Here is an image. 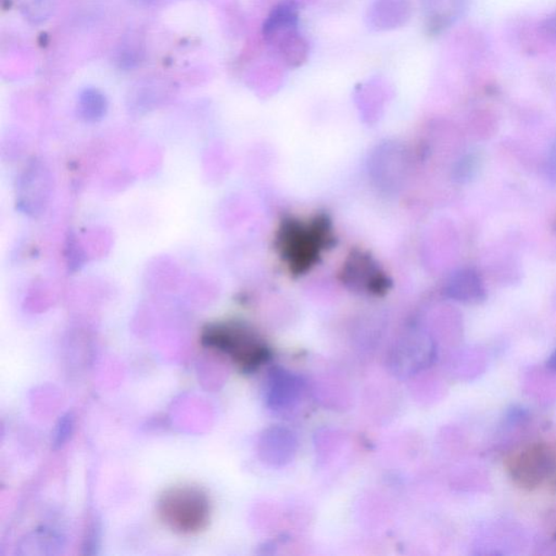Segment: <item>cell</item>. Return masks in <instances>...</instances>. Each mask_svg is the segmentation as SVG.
<instances>
[{
  "label": "cell",
  "mask_w": 556,
  "mask_h": 556,
  "mask_svg": "<svg viewBox=\"0 0 556 556\" xmlns=\"http://www.w3.org/2000/svg\"><path fill=\"white\" fill-rule=\"evenodd\" d=\"M158 512L162 522L173 532L193 535L208 525L210 501L198 487H174L163 493Z\"/></svg>",
  "instance_id": "1"
},
{
  "label": "cell",
  "mask_w": 556,
  "mask_h": 556,
  "mask_svg": "<svg viewBox=\"0 0 556 556\" xmlns=\"http://www.w3.org/2000/svg\"><path fill=\"white\" fill-rule=\"evenodd\" d=\"M200 341L205 348L225 354L244 370L258 368L268 357L266 348L258 338L238 324L206 325L201 331Z\"/></svg>",
  "instance_id": "2"
},
{
  "label": "cell",
  "mask_w": 556,
  "mask_h": 556,
  "mask_svg": "<svg viewBox=\"0 0 556 556\" xmlns=\"http://www.w3.org/2000/svg\"><path fill=\"white\" fill-rule=\"evenodd\" d=\"M546 446H533L520 457L514 467L515 476L526 486H536L555 475L556 456Z\"/></svg>",
  "instance_id": "3"
},
{
  "label": "cell",
  "mask_w": 556,
  "mask_h": 556,
  "mask_svg": "<svg viewBox=\"0 0 556 556\" xmlns=\"http://www.w3.org/2000/svg\"><path fill=\"white\" fill-rule=\"evenodd\" d=\"M457 281L454 289V296L463 302H479L484 299V291L479 277L474 272L467 271Z\"/></svg>",
  "instance_id": "4"
},
{
  "label": "cell",
  "mask_w": 556,
  "mask_h": 556,
  "mask_svg": "<svg viewBox=\"0 0 556 556\" xmlns=\"http://www.w3.org/2000/svg\"><path fill=\"white\" fill-rule=\"evenodd\" d=\"M80 105L81 113L89 120L101 118L107 108L105 97L95 90H86L81 95Z\"/></svg>",
  "instance_id": "5"
},
{
  "label": "cell",
  "mask_w": 556,
  "mask_h": 556,
  "mask_svg": "<svg viewBox=\"0 0 556 556\" xmlns=\"http://www.w3.org/2000/svg\"><path fill=\"white\" fill-rule=\"evenodd\" d=\"M72 428L73 417H71L70 414H67V416H64L62 419H60L54 444L57 446H62L64 441L68 439L69 435L72 433Z\"/></svg>",
  "instance_id": "6"
},
{
  "label": "cell",
  "mask_w": 556,
  "mask_h": 556,
  "mask_svg": "<svg viewBox=\"0 0 556 556\" xmlns=\"http://www.w3.org/2000/svg\"><path fill=\"white\" fill-rule=\"evenodd\" d=\"M542 32L544 35L556 40V14L544 22L542 24Z\"/></svg>",
  "instance_id": "7"
},
{
  "label": "cell",
  "mask_w": 556,
  "mask_h": 556,
  "mask_svg": "<svg viewBox=\"0 0 556 556\" xmlns=\"http://www.w3.org/2000/svg\"><path fill=\"white\" fill-rule=\"evenodd\" d=\"M527 417V412L522 407H512L508 413V421L510 423H519Z\"/></svg>",
  "instance_id": "8"
},
{
  "label": "cell",
  "mask_w": 556,
  "mask_h": 556,
  "mask_svg": "<svg viewBox=\"0 0 556 556\" xmlns=\"http://www.w3.org/2000/svg\"><path fill=\"white\" fill-rule=\"evenodd\" d=\"M549 168V176L551 177L552 181L556 184V141L552 147L551 151H550L549 161H548Z\"/></svg>",
  "instance_id": "9"
},
{
  "label": "cell",
  "mask_w": 556,
  "mask_h": 556,
  "mask_svg": "<svg viewBox=\"0 0 556 556\" xmlns=\"http://www.w3.org/2000/svg\"><path fill=\"white\" fill-rule=\"evenodd\" d=\"M547 367L552 373L556 374V349L551 356H550L547 362Z\"/></svg>",
  "instance_id": "10"
}]
</instances>
